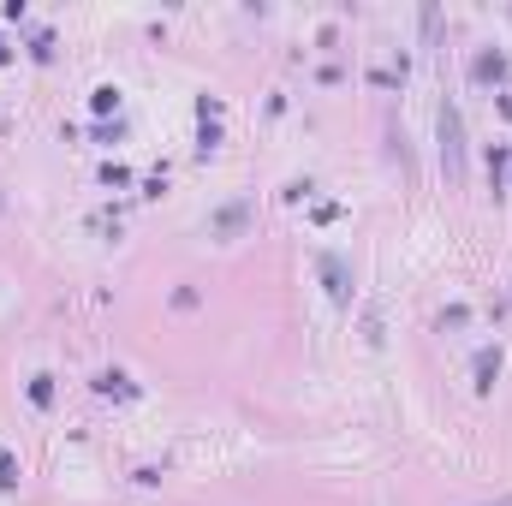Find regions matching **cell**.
<instances>
[{"label":"cell","instance_id":"obj_1","mask_svg":"<svg viewBox=\"0 0 512 506\" xmlns=\"http://www.w3.org/2000/svg\"><path fill=\"white\" fill-rule=\"evenodd\" d=\"M441 155H447V167H453V173L465 167V143H459V108H441Z\"/></svg>","mask_w":512,"mask_h":506}]
</instances>
